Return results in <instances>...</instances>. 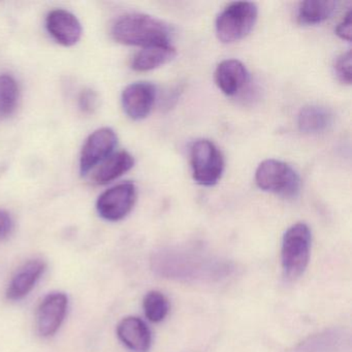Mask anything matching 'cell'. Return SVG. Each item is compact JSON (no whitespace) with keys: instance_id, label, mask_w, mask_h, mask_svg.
<instances>
[{"instance_id":"cell-1","label":"cell","mask_w":352,"mask_h":352,"mask_svg":"<svg viewBox=\"0 0 352 352\" xmlns=\"http://www.w3.org/2000/svg\"><path fill=\"white\" fill-rule=\"evenodd\" d=\"M151 267L156 275L185 283H217L232 275L230 261L197 251L168 249L155 253Z\"/></svg>"},{"instance_id":"cell-2","label":"cell","mask_w":352,"mask_h":352,"mask_svg":"<svg viewBox=\"0 0 352 352\" xmlns=\"http://www.w3.org/2000/svg\"><path fill=\"white\" fill-rule=\"evenodd\" d=\"M170 28L164 22L145 14H127L119 18L112 28L116 42L144 48L170 44Z\"/></svg>"},{"instance_id":"cell-3","label":"cell","mask_w":352,"mask_h":352,"mask_svg":"<svg viewBox=\"0 0 352 352\" xmlns=\"http://www.w3.org/2000/svg\"><path fill=\"white\" fill-rule=\"evenodd\" d=\"M312 236L309 226L296 223L290 226L282 239V269L286 279L296 280L306 271L310 259Z\"/></svg>"},{"instance_id":"cell-4","label":"cell","mask_w":352,"mask_h":352,"mask_svg":"<svg viewBox=\"0 0 352 352\" xmlns=\"http://www.w3.org/2000/svg\"><path fill=\"white\" fill-rule=\"evenodd\" d=\"M258 9L249 1L230 3L216 19V34L220 42L232 44L246 38L256 23Z\"/></svg>"},{"instance_id":"cell-5","label":"cell","mask_w":352,"mask_h":352,"mask_svg":"<svg viewBox=\"0 0 352 352\" xmlns=\"http://www.w3.org/2000/svg\"><path fill=\"white\" fill-rule=\"evenodd\" d=\"M255 182L261 190L283 199H296L302 186L298 173L289 164L276 160H265L257 166Z\"/></svg>"},{"instance_id":"cell-6","label":"cell","mask_w":352,"mask_h":352,"mask_svg":"<svg viewBox=\"0 0 352 352\" xmlns=\"http://www.w3.org/2000/svg\"><path fill=\"white\" fill-rule=\"evenodd\" d=\"M190 164L195 182L203 186L217 184L224 170V158L209 140H197L190 147Z\"/></svg>"},{"instance_id":"cell-7","label":"cell","mask_w":352,"mask_h":352,"mask_svg":"<svg viewBox=\"0 0 352 352\" xmlns=\"http://www.w3.org/2000/svg\"><path fill=\"white\" fill-rule=\"evenodd\" d=\"M137 201V188L133 183H121L104 191L96 201L100 217L108 221H120L126 217Z\"/></svg>"},{"instance_id":"cell-8","label":"cell","mask_w":352,"mask_h":352,"mask_svg":"<svg viewBox=\"0 0 352 352\" xmlns=\"http://www.w3.org/2000/svg\"><path fill=\"white\" fill-rule=\"evenodd\" d=\"M118 143V138L113 129L102 127L92 133L86 140L80 156V173L86 176L92 168L112 155Z\"/></svg>"},{"instance_id":"cell-9","label":"cell","mask_w":352,"mask_h":352,"mask_svg":"<svg viewBox=\"0 0 352 352\" xmlns=\"http://www.w3.org/2000/svg\"><path fill=\"white\" fill-rule=\"evenodd\" d=\"M67 296L63 292L48 294L36 312V327L42 337H52L60 329L67 315Z\"/></svg>"},{"instance_id":"cell-10","label":"cell","mask_w":352,"mask_h":352,"mask_svg":"<svg viewBox=\"0 0 352 352\" xmlns=\"http://www.w3.org/2000/svg\"><path fill=\"white\" fill-rule=\"evenodd\" d=\"M156 100V88L147 82H137L122 92L121 102L125 114L133 120H143L151 113Z\"/></svg>"},{"instance_id":"cell-11","label":"cell","mask_w":352,"mask_h":352,"mask_svg":"<svg viewBox=\"0 0 352 352\" xmlns=\"http://www.w3.org/2000/svg\"><path fill=\"white\" fill-rule=\"evenodd\" d=\"M46 28L50 36L65 47L75 46L83 32L78 18L63 9L53 10L47 15Z\"/></svg>"},{"instance_id":"cell-12","label":"cell","mask_w":352,"mask_h":352,"mask_svg":"<svg viewBox=\"0 0 352 352\" xmlns=\"http://www.w3.org/2000/svg\"><path fill=\"white\" fill-rule=\"evenodd\" d=\"M350 342V333L346 329L333 327L307 338L294 352H340L349 348Z\"/></svg>"},{"instance_id":"cell-13","label":"cell","mask_w":352,"mask_h":352,"mask_svg":"<svg viewBox=\"0 0 352 352\" xmlns=\"http://www.w3.org/2000/svg\"><path fill=\"white\" fill-rule=\"evenodd\" d=\"M46 263L42 259H32L24 263L10 282L7 298L11 300H19L25 298L38 283L46 271Z\"/></svg>"},{"instance_id":"cell-14","label":"cell","mask_w":352,"mask_h":352,"mask_svg":"<svg viewBox=\"0 0 352 352\" xmlns=\"http://www.w3.org/2000/svg\"><path fill=\"white\" fill-rule=\"evenodd\" d=\"M120 341L133 352H148L152 343L149 327L142 319L129 316L122 319L117 327Z\"/></svg>"},{"instance_id":"cell-15","label":"cell","mask_w":352,"mask_h":352,"mask_svg":"<svg viewBox=\"0 0 352 352\" xmlns=\"http://www.w3.org/2000/svg\"><path fill=\"white\" fill-rule=\"evenodd\" d=\"M249 80L246 67L236 59H228L218 65L215 71V82L226 96H234L243 89Z\"/></svg>"},{"instance_id":"cell-16","label":"cell","mask_w":352,"mask_h":352,"mask_svg":"<svg viewBox=\"0 0 352 352\" xmlns=\"http://www.w3.org/2000/svg\"><path fill=\"white\" fill-rule=\"evenodd\" d=\"M176 55V50L170 44L147 47L135 55L131 67L137 72L152 71L170 63Z\"/></svg>"},{"instance_id":"cell-17","label":"cell","mask_w":352,"mask_h":352,"mask_svg":"<svg viewBox=\"0 0 352 352\" xmlns=\"http://www.w3.org/2000/svg\"><path fill=\"white\" fill-rule=\"evenodd\" d=\"M133 166H135V158L129 152L120 151L118 153L112 154L96 170L94 177V182L98 185L108 184L120 178L125 173L131 170Z\"/></svg>"},{"instance_id":"cell-18","label":"cell","mask_w":352,"mask_h":352,"mask_svg":"<svg viewBox=\"0 0 352 352\" xmlns=\"http://www.w3.org/2000/svg\"><path fill=\"white\" fill-rule=\"evenodd\" d=\"M337 1L331 0H308L300 3L298 21L302 25H316L329 19L336 10Z\"/></svg>"},{"instance_id":"cell-19","label":"cell","mask_w":352,"mask_h":352,"mask_svg":"<svg viewBox=\"0 0 352 352\" xmlns=\"http://www.w3.org/2000/svg\"><path fill=\"white\" fill-rule=\"evenodd\" d=\"M331 122V113L322 107L307 106L298 114V129L304 133H322Z\"/></svg>"},{"instance_id":"cell-20","label":"cell","mask_w":352,"mask_h":352,"mask_svg":"<svg viewBox=\"0 0 352 352\" xmlns=\"http://www.w3.org/2000/svg\"><path fill=\"white\" fill-rule=\"evenodd\" d=\"M19 98L17 82L10 75H0V117H9L15 112Z\"/></svg>"},{"instance_id":"cell-21","label":"cell","mask_w":352,"mask_h":352,"mask_svg":"<svg viewBox=\"0 0 352 352\" xmlns=\"http://www.w3.org/2000/svg\"><path fill=\"white\" fill-rule=\"evenodd\" d=\"M143 307L147 318L155 323L164 320L170 310L168 298L164 294L155 290L146 294Z\"/></svg>"},{"instance_id":"cell-22","label":"cell","mask_w":352,"mask_h":352,"mask_svg":"<svg viewBox=\"0 0 352 352\" xmlns=\"http://www.w3.org/2000/svg\"><path fill=\"white\" fill-rule=\"evenodd\" d=\"M351 51L343 53L336 59L333 69H335L336 76L342 83L348 84V85L351 83Z\"/></svg>"},{"instance_id":"cell-23","label":"cell","mask_w":352,"mask_h":352,"mask_svg":"<svg viewBox=\"0 0 352 352\" xmlns=\"http://www.w3.org/2000/svg\"><path fill=\"white\" fill-rule=\"evenodd\" d=\"M98 106V96L91 89H85L81 92L79 96V107L82 112L86 114H91Z\"/></svg>"},{"instance_id":"cell-24","label":"cell","mask_w":352,"mask_h":352,"mask_svg":"<svg viewBox=\"0 0 352 352\" xmlns=\"http://www.w3.org/2000/svg\"><path fill=\"white\" fill-rule=\"evenodd\" d=\"M13 228L14 222L11 215L5 210H0V240L8 238Z\"/></svg>"},{"instance_id":"cell-25","label":"cell","mask_w":352,"mask_h":352,"mask_svg":"<svg viewBox=\"0 0 352 352\" xmlns=\"http://www.w3.org/2000/svg\"><path fill=\"white\" fill-rule=\"evenodd\" d=\"M336 34L342 40L350 42L351 41V12L348 11L341 23L336 28Z\"/></svg>"}]
</instances>
